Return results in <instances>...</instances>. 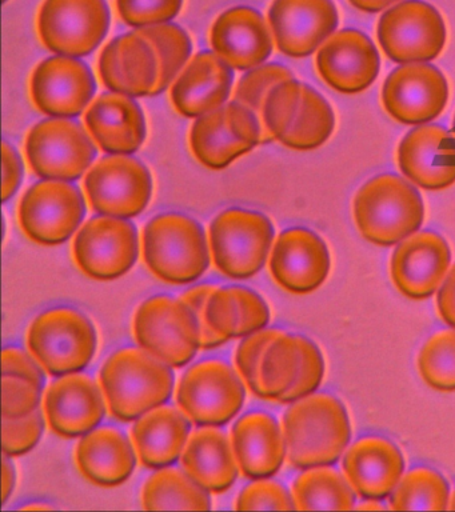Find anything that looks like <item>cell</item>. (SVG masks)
Here are the masks:
<instances>
[{"mask_svg": "<svg viewBox=\"0 0 455 512\" xmlns=\"http://www.w3.org/2000/svg\"><path fill=\"white\" fill-rule=\"evenodd\" d=\"M135 340L167 366L181 368L201 348V331L194 312L181 299L158 295L145 300L134 316Z\"/></svg>", "mask_w": 455, "mask_h": 512, "instance_id": "6", "label": "cell"}, {"mask_svg": "<svg viewBox=\"0 0 455 512\" xmlns=\"http://www.w3.org/2000/svg\"><path fill=\"white\" fill-rule=\"evenodd\" d=\"M3 2H7V0H3Z\"/></svg>", "mask_w": 455, "mask_h": 512, "instance_id": "58", "label": "cell"}, {"mask_svg": "<svg viewBox=\"0 0 455 512\" xmlns=\"http://www.w3.org/2000/svg\"><path fill=\"white\" fill-rule=\"evenodd\" d=\"M138 31L153 43L158 52L161 75L155 95L162 94L190 59L193 50L190 36L183 28L171 23L139 28Z\"/></svg>", "mask_w": 455, "mask_h": 512, "instance_id": "39", "label": "cell"}, {"mask_svg": "<svg viewBox=\"0 0 455 512\" xmlns=\"http://www.w3.org/2000/svg\"><path fill=\"white\" fill-rule=\"evenodd\" d=\"M437 307L443 322L455 328V264L438 290Z\"/></svg>", "mask_w": 455, "mask_h": 512, "instance_id": "51", "label": "cell"}, {"mask_svg": "<svg viewBox=\"0 0 455 512\" xmlns=\"http://www.w3.org/2000/svg\"><path fill=\"white\" fill-rule=\"evenodd\" d=\"M43 410L51 430L65 439L89 434L106 414L101 388L90 376L82 374L61 376L51 383Z\"/></svg>", "mask_w": 455, "mask_h": 512, "instance_id": "25", "label": "cell"}, {"mask_svg": "<svg viewBox=\"0 0 455 512\" xmlns=\"http://www.w3.org/2000/svg\"><path fill=\"white\" fill-rule=\"evenodd\" d=\"M2 478L3 503H7V500L13 495L15 480H17L14 464L11 463L10 456L7 455L3 456Z\"/></svg>", "mask_w": 455, "mask_h": 512, "instance_id": "52", "label": "cell"}, {"mask_svg": "<svg viewBox=\"0 0 455 512\" xmlns=\"http://www.w3.org/2000/svg\"><path fill=\"white\" fill-rule=\"evenodd\" d=\"M269 26L278 50L290 58H306L337 31L333 0H274Z\"/></svg>", "mask_w": 455, "mask_h": 512, "instance_id": "18", "label": "cell"}, {"mask_svg": "<svg viewBox=\"0 0 455 512\" xmlns=\"http://www.w3.org/2000/svg\"><path fill=\"white\" fill-rule=\"evenodd\" d=\"M97 331L81 311L55 307L33 320L27 334L30 354L54 378L85 370L97 351Z\"/></svg>", "mask_w": 455, "mask_h": 512, "instance_id": "5", "label": "cell"}, {"mask_svg": "<svg viewBox=\"0 0 455 512\" xmlns=\"http://www.w3.org/2000/svg\"><path fill=\"white\" fill-rule=\"evenodd\" d=\"M303 83L295 78L283 80L271 88L263 102L259 123L262 127V143L281 142L289 131L301 103Z\"/></svg>", "mask_w": 455, "mask_h": 512, "instance_id": "41", "label": "cell"}, {"mask_svg": "<svg viewBox=\"0 0 455 512\" xmlns=\"http://www.w3.org/2000/svg\"><path fill=\"white\" fill-rule=\"evenodd\" d=\"M41 364L22 348L7 347L2 354L3 376L29 380L38 387L45 388L46 378Z\"/></svg>", "mask_w": 455, "mask_h": 512, "instance_id": "49", "label": "cell"}, {"mask_svg": "<svg viewBox=\"0 0 455 512\" xmlns=\"http://www.w3.org/2000/svg\"><path fill=\"white\" fill-rule=\"evenodd\" d=\"M294 78L289 68L278 63L262 64L242 76L235 88L234 102L253 111L257 118L261 115L263 102L271 88L283 80Z\"/></svg>", "mask_w": 455, "mask_h": 512, "instance_id": "42", "label": "cell"}, {"mask_svg": "<svg viewBox=\"0 0 455 512\" xmlns=\"http://www.w3.org/2000/svg\"><path fill=\"white\" fill-rule=\"evenodd\" d=\"M211 330L227 340L246 338L265 330L270 310L257 292L241 286L217 287L206 307Z\"/></svg>", "mask_w": 455, "mask_h": 512, "instance_id": "34", "label": "cell"}, {"mask_svg": "<svg viewBox=\"0 0 455 512\" xmlns=\"http://www.w3.org/2000/svg\"><path fill=\"white\" fill-rule=\"evenodd\" d=\"M325 376L317 344L282 331L267 347L261 363L262 399L293 404L315 394Z\"/></svg>", "mask_w": 455, "mask_h": 512, "instance_id": "8", "label": "cell"}, {"mask_svg": "<svg viewBox=\"0 0 455 512\" xmlns=\"http://www.w3.org/2000/svg\"><path fill=\"white\" fill-rule=\"evenodd\" d=\"M146 510H210L211 499L186 472L161 468L151 475L142 490Z\"/></svg>", "mask_w": 455, "mask_h": 512, "instance_id": "36", "label": "cell"}, {"mask_svg": "<svg viewBox=\"0 0 455 512\" xmlns=\"http://www.w3.org/2000/svg\"><path fill=\"white\" fill-rule=\"evenodd\" d=\"M353 214L359 234L367 242L391 247L422 227L425 206L413 183L398 175L382 174L359 188Z\"/></svg>", "mask_w": 455, "mask_h": 512, "instance_id": "3", "label": "cell"}, {"mask_svg": "<svg viewBox=\"0 0 455 512\" xmlns=\"http://www.w3.org/2000/svg\"><path fill=\"white\" fill-rule=\"evenodd\" d=\"M142 246L147 267L166 283H193L210 266L205 230L197 220L177 212L151 219L143 230Z\"/></svg>", "mask_w": 455, "mask_h": 512, "instance_id": "4", "label": "cell"}, {"mask_svg": "<svg viewBox=\"0 0 455 512\" xmlns=\"http://www.w3.org/2000/svg\"><path fill=\"white\" fill-rule=\"evenodd\" d=\"M273 240V223L261 212L231 208L221 212L210 226L215 267L230 279L257 275L265 266Z\"/></svg>", "mask_w": 455, "mask_h": 512, "instance_id": "7", "label": "cell"}, {"mask_svg": "<svg viewBox=\"0 0 455 512\" xmlns=\"http://www.w3.org/2000/svg\"><path fill=\"white\" fill-rule=\"evenodd\" d=\"M451 135L454 136V139H455V115H454V119H453V124H451Z\"/></svg>", "mask_w": 455, "mask_h": 512, "instance_id": "57", "label": "cell"}, {"mask_svg": "<svg viewBox=\"0 0 455 512\" xmlns=\"http://www.w3.org/2000/svg\"><path fill=\"white\" fill-rule=\"evenodd\" d=\"M381 102L395 122L425 126L445 111L449 84L431 64H402L383 83Z\"/></svg>", "mask_w": 455, "mask_h": 512, "instance_id": "16", "label": "cell"}, {"mask_svg": "<svg viewBox=\"0 0 455 512\" xmlns=\"http://www.w3.org/2000/svg\"><path fill=\"white\" fill-rule=\"evenodd\" d=\"M110 414L121 422H134L173 395L174 374L170 366L139 348L114 352L99 372Z\"/></svg>", "mask_w": 455, "mask_h": 512, "instance_id": "2", "label": "cell"}, {"mask_svg": "<svg viewBox=\"0 0 455 512\" xmlns=\"http://www.w3.org/2000/svg\"><path fill=\"white\" fill-rule=\"evenodd\" d=\"M417 366L427 386L441 392H454L455 328L431 336L419 351Z\"/></svg>", "mask_w": 455, "mask_h": 512, "instance_id": "40", "label": "cell"}, {"mask_svg": "<svg viewBox=\"0 0 455 512\" xmlns=\"http://www.w3.org/2000/svg\"><path fill=\"white\" fill-rule=\"evenodd\" d=\"M73 252L75 263L89 278H121L138 259L137 228L125 219L97 216L83 224L75 236Z\"/></svg>", "mask_w": 455, "mask_h": 512, "instance_id": "17", "label": "cell"}, {"mask_svg": "<svg viewBox=\"0 0 455 512\" xmlns=\"http://www.w3.org/2000/svg\"><path fill=\"white\" fill-rule=\"evenodd\" d=\"M246 391L241 378L223 360H202L182 376L177 402L198 427H223L239 414Z\"/></svg>", "mask_w": 455, "mask_h": 512, "instance_id": "9", "label": "cell"}, {"mask_svg": "<svg viewBox=\"0 0 455 512\" xmlns=\"http://www.w3.org/2000/svg\"><path fill=\"white\" fill-rule=\"evenodd\" d=\"M449 510H455V491H454V494L451 495V498H450Z\"/></svg>", "mask_w": 455, "mask_h": 512, "instance_id": "56", "label": "cell"}, {"mask_svg": "<svg viewBox=\"0 0 455 512\" xmlns=\"http://www.w3.org/2000/svg\"><path fill=\"white\" fill-rule=\"evenodd\" d=\"M233 443L218 427H202L187 440L182 454L183 471L198 486L213 494L229 491L238 478Z\"/></svg>", "mask_w": 455, "mask_h": 512, "instance_id": "32", "label": "cell"}, {"mask_svg": "<svg viewBox=\"0 0 455 512\" xmlns=\"http://www.w3.org/2000/svg\"><path fill=\"white\" fill-rule=\"evenodd\" d=\"M331 259L321 236L307 228L283 231L270 256V272L275 282L291 294H310L325 283Z\"/></svg>", "mask_w": 455, "mask_h": 512, "instance_id": "23", "label": "cell"}, {"mask_svg": "<svg viewBox=\"0 0 455 512\" xmlns=\"http://www.w3.org/2000/svg\"><path fill=\"white\" fill-rule=\"evenodd\" d=\"M98 72L103 84L115 94L155 96L161 62L153 43L137 30L107 43L99 56Z\"/></svg>", "mask_w": 455, "mask_h": 512, "instance_id": "22", "label": "cell"}, {"mask_svg": "<svg viewBox=\"0 0 455 512\" xmlns=\"http://www.w3.org/2000/svg\"><path fill=\"white\" fill-rule=\"evenodd\" d=\"M315 66L323 82L334 91L357 95L377 80L381 58L369 36L347 28L334 32L319 47Z\"/></svg>", "mask_w": 455, "mask_h": 512, "instance_id": "19", "label": "cell"}, {"mask_svg": "<svg viewBox=\"0 0 455 512\" xmlns=\"http://www.w3.org/2000/svg\"><path fill=\"white\" fill-rule=\"evenodd\" d=\"M231 443L239 470L251 480L277 475L286 459L282 428L270 414L243 415L231 430Z\"/></svg>", "mask_w": 455, "mask_h": 512, "instance_id": "30", "label": "cell"}, {"mask_svg": "<svg viewBox=\"0 0 455 512\" xmlns=\"http://www.w3.org/2000/svg\"><path fill=\"white\" fill-rule=\"evenodd\" d=\"M215 54L235 70L262 66L273 52V38L263 16L250 7L223 12L210 34Z\"/></svg>", "mask_w": 455, "mask_h": 512, "instance_id": "26", "label": "cell"}, {"mask_svg": "<svg viewBox=\"0 0 455 512\" xmlns=\"http://www.w3.org/2000/svg\"><path fill=\"white\" fill-rule=\"evenodd\" d=\"M23 179L21 156L11 144L3 142V202L13 198Z\"/></svg>", "mask_w": 455, "mask_h": 512, "instance_id": "50", "label": "cell"}, {"mask_svg": "<svg viewBox=\"0 0 455 512\" xmlns=\"http://www.w3.org/2000/svg\"><path fill=\"white\" fill-rule=\"evenodd\" d=\"M334 128L335 114L330 103L313 87L303 83L297 114L279 143L295 151L317 150L330 139Z\"/></svg>", "mask_w": 455, "mask_h": 512, "instance_id": "37", "label": "cell"}, {"mask_svg": "<svg viewBox=\"0 0 455 512\" xmlns=\"http://www.w3.org/2000/svg\"><path fill=\"white\" fill-rule=\"evenodd\" d=\"M405 472L399 448L381 436H365L347 450L343 474L355 494L383 500L393 494Z\"/></svg>", "mask_w": 455, "mask_h": 512, "instance_id": "27", "label": "cell"}, {"mask_svg": "<svg viewBox=\"0 0 455 512\" xmlns=\"http://www.w3.org/2000/svg\"><path fill=\"white\" fill-rule=\"evenodd\" d=\"M78 470L99 487H117L127 482L135 470L134 448L118 428H95L75 450Z\"/></svg>", "mask_w": 455, "mask_h": 512, "instance_id": "31", "label": "cell"}, {"mask_svg": "<svg viewBox=\"0 0 455 512\" xmlns=\"http://www.w3.org/2000/svg\"><path fill=\"white\" fill-rule=\"evenodd\" d=\"M86 215L85 198L74 184L42 180L25 192L18 219L27 238L42 246H58L77 231Z\"/></svg>", "mask_w": 455, "mask_h": 512, "instance_id": "13", "label": "cell"}, {"mask_svg": "<svg viewBox=\"0 0 455 512\" xmlns=\"http://www.w3.org/2000/svg\"><path fill=\"white\" fill-rule=\"evenodd\" d=\"M282 331L277 328H269V330L265 328V330L246 336L235 352V366H237L238 374L257 398L262 399L261 363L263 355L270 343L279 334H282Z\"/></svg>", "mask_w": 455, "mask_h": 512, "instance_id": "43", "label": "cell"}, {"mask_svg": "<svg viewBox=\"0 0 455 512\" xmlns=\"http://www.w3.org/2000/svg\"><path fill=\"white\" fill-rule=\"evenodd\" d=\"M43 388L29 380L3 376L2 414L5 419H18L33 414L41 403Z\"/></svg>", "mask_w": 455, "mask_h": 512, "instance_id": "47", "label": "cell"}, {"mask_svg": "<svg viewBox=\"0 0 455 512\" xmlns=\"http://www.w3.org/2000/svg\"><path fill=\"white\" fill-rule=\"evenodd\" d=\"M97 90L93 72L82 60L53 56L43 60L31 76L35 107L53 118H77Z\"/></svg>", "mask_w": 455, "mask_h": 512, "instance_id": "20", "label": "cell"}, {"mask_svg": "<svg viewBox=\"0 0 455 512\" xmlns=\"http://www.w3.org/2000/svg\"><path fill=\"white\" fill-rule=\"evenodd\" d=\"M450 264V247L441 235L415 232L395 248L390 262L391 280L406 298L429 299L445 282Z\"/></svg>", "mask_w": 455, "mask_h": 512, "instance_id": "21", "label": "cell"}, {"mask_svg": "<svg viewBox=\"0 0 455 512\" xmlns=\"http://www.w3.org/2000/svg\"><path fill=\"white\" fill-rule=\"evenodd\" d=\"M235 508L238 511L295 510V504L293 495L282 484L259 479L243 488Z\"/></svg>", "mask_w": 455, "mask_h": 512, "instance_id": "46", "label": "cell"}, {"mask_svg": "<svg viewBox=\"0 0 455 512\" xmlns=\"http://www.w3.org/2000/svg\"><path fill=\"white\" fill-rule=\"evenodd\" d=\"M183 0H117L119 16L127 26L146 28L171 22Z\"/></svg>", "mask_w": 455, "mask_h": 512, "instance_id": "44", "label": "cell"}, {"mask_svg": "<svg viewBox=\"0 0 455 512\" xmlns=\"http://www.w3.org/2000/svg\"><path fill=\"white\" fill-rule=\"evenodd\" d=\"M450 488L439 472L417 467L402 476L390 498L394 511H442L449 508Z\"/></svg>", "mask_w": 455, "mask_h": 512, "instance_id": "38", "label": "cell"}, {"mask_svg": "<svg viewBox=\"0 0 455 512\" xmlns=\"http://www.w3.org/2000/svg\"><path fill=\"white\" fill-rule=\"evenodd\" d=\"M262 135L257 115L241 103L231 102L195 120L190 147L203 166L223 170L262 143Z\"/></svg>", "mask_w": 455, "mask_h": 512, "instance_id": "14", "label": "cell"}, {"mask_svg": "<svg viewBox=\"0 0 455 512\" xmlns=\"http://www.w3.org/2000/svg\"><path fill=\"white\" fill-rule=\"evenodd\" d=\"M50 506L46 504H31V506L23 507V510H50Z\"/></svg>", "mask_w": 455, "mask_h": 512, "instance_id": "55", "label": "cell"}, {"mask_svg": "<svg viewBox=\"0 0 455 512\" xmlns=\"http://www.w3.org/2000/svg\"><path fill=\"white\" fill-rule=\"evenodd\" d=\"M87 199L99 215L134 218L145 211L153 180L145 164L129 155H111L95 163L85 179Z\"/></svg>", "mask_w": 455, "mask_h": 512, "instance_id": "15", "label": "cell"}, {"mask_svg": "<svg viewBox=\"0 0 455 512\" xmlns=\"http://www.w3.org/2000/svg\"><path fill=\"white\" fill-rule=\"evenodd\" d=\"M233 87V71L215 52L203 51L171 87V102L186 118H201L221 108Z\"/></svg>", "mask_w": 455, "mask_h": 512, "instance_id": "28", "label": "cell"}, {"mask_svg": "<svg viewBox=\"0 0 455 512\" xmlns=\"http://www.w3.org/2000/svg\"><path fill=\"white\" fill-rule=\"evenodd\" d=\"M213 284H199L190 288L185 294L181 295L183 303H186L190 307V310L194 312L195 318H197L199 331H201V348L202 350H214L223 346V344L229 342V340L222 338L218 334H215L211 330L206 320V307L209 302L211 294L215 291Z\"/></svg>", "mask_w": 455, "mask_h": 512, "instance_id": "48", "label": "cell"}, {"mask_svg": "<svg viewBox=\"0 0 455 512\" xmlns=\"http://www.w3.org/2000/svg\"><path fill=\"white\" fill-rule=\"evenodd\" d=\"M359 510H383L381 504H379V500L367 499L365 504H361L358 506Z\"/></svg>", "mask_w": 455, "mask_h": 512, "instance_id": "54", "label": "cell"}, {"mask_svg": "<svg viewBox=\"0 0 455 512\" xmlns=\"http://www.w3.org/2000/svg\"><path fill=\"white\" fill-rule=\"evenodd\" d=\"M349 2L359 11L377 14V12L389 10L395 4L401 3V0H349Z\"/></svg>", "mask_w": 455, "mask_h": 512, "instance_id": "53", "label": "cell"}, {"mask_svg": "<svg viewBox=\"0 0 455 512\" xmlns=\"http://www.w3.org/2000/svg\"><path fill=\"white\" fill-rule=\"evenodd\" d=\"M110 10L105 0H45L38 15V32L54 54L81 58L105 39Z\"/></svg>", "mask_w": 455, "mask_h": 512, "instance_id": "12", "label": "cell"}, {"mask_svg": "<svg viewBox=\"0 0 455 512\" xmlns=\"http://www.w3.org/2000/svg\"><path fill=\"white\" fill-rule=\"evenodd\" d=\"M379 46L398 64L429 63L446 44L445 20L423 0H403L385 11L377 26Z\"/></svg>", "mask_w": 455, "mask_h": 512, "instance_id": "10", "label": "cell"}, {"mask_svg": "<svg viewBox=\"0 0 455 512\" xmlns=\"http://www.w3.org/2000/svg\"><path fill=\"white\" fill-rule=\"evenodd\" d=\"M295 510H353L354 490L339 472L325 467L303 470L293 484Z\"/></svg>", "mask_w": 455, "mask_h": 512, "instance_id": "35", "label": "cell"}, {"mask_svg": "<svg viewBox=\"0 0 455 512\" xmlns=\"http://www.w3.org/2000/svg\"><path fill=\"white\" fill-rule=\"evenodd\" d=\"M87 131L99 148L110 155H130L146 139L145 115L130 96L103 94L85 115Z\"/></svg>", "mask_w": 455, "mask_h": 512, "instance_id": "29", "label": "cell"}, {"mask_svg": "<svg viewBox=\"0 0 455 512\" xmlns=\"http://www.w3.org/2000/svg\"><path fill=\"white\" fill-rule=\"evenodd\" d=\"M282 431L286 458L297 470L337 463L351 439L349 414L330 394H313L294 402L283 415Z\"/></svg>", "mask_w": 455, "mask_h": 512, "instance_id": "1", "label": "cell"}, {"mask_svg": "<svg viewBox=\"0 0 455 512\" xmlns=\"http://www.w3.org/2000/svg\"><path fill=\"white\" fill-rule=\"evenodd\" d=\"M43 431H45V419L39 410L23 418H3V454L10 458L26 455L37 446Z\"/></svg>", "mask_w": 455, "mask_h": 512, "instance_id": "45", "label": "cell"}, {"mask_svg": "<svg viewBox=\"0 0 455 512\" xmlns=\"http://www.w3.org/2000/svg\"><path fill=\"white\" fill-rule=\"evenodd\" d=\"M187 419L169 406L154 408L137 419L131 428V439L143 466L161 470L181 458L190 434Z\"/></svg>", "mask_w": 455, "mask_h": 512, "instance_id": "33", "label": "cell"}, {"mask_svg": "<svg viewBox=\"0 0 455 512\" xmlns=\"http://www.w3.org/2000/svg\"><path fill=\"white\" fill-rule=\"evenodd\" d=\"M397 160L407 180L423 190L442 191L455 183V139L438 124L418 126L406 134Z\"/></svg>", "mask_w": 455, "mask_h": 512, "instance_id": "24", "label": "cell"}, {"mask_svg": "<svg viewBox=\"0 0 455 512\" xmlns=\"http://www.w3.org/2000/svg\"><path fill=\"white\" fill-rule=\"evenodd\" d=\"M25 151L35 174L62 182L81 178L97 156V148L85 128L62 118L43 120L31 128Z\"/></svg>", "mask_w": 455, "mask_h": 512, "instance_id": "11", "label": "cell"}]
</instances>
